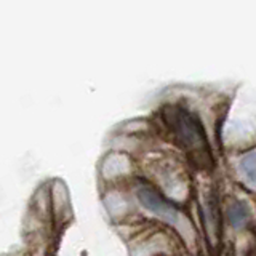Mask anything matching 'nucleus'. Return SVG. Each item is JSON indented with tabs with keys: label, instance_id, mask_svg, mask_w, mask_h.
I'll return each instance as SVG.
<instances>
[{
	"label": "nucleus",
	"instance_id": "1",
	"mask_svg": "<svg viewBox=\"0 0 256 256\" xmlns=\"http://www.w3.org/2000/svg\"><path fill=\"white\" fill-rule=\"evenodd\" d=\"M138 198L146 210L160 216V218H164L170 222H174L178 220V212H176V208L170 202H166L160 194H157L156 190H152L149 188H142L138 192Z\"/></svg>",
	"mask_w": 256,
	"mask_h": 256
},
{
	"label": "nucleus",
	"instance_id": "2",
	"mask_svg": "<svg viewBox=\"0 0 256 256\" xmlns=\"http://www.w3.org/2000/svg\"><path fill=\"white\" fill-rule=\"evenodd\" d=\"M248 218H250V210L242 202H236L228 208V220L230 222V226H234L237 229L242 228L245 226Z\"/></svg>",
	"mask_w": 256,
	"mask_h": 256
},
{
	"label": "nucleus",
	"instance_id": "3",
	"mask_svg": "<svg viewBox=\"0 0 256 256\" xmlns=\"http://www.w3.org/2000/svg\"><path fill=\"white\" fill-rule=\"evenodd\" d=\"M240 170L248 181L256 184V152H250L240 160Z\"/></svg>",
	"mask_w": 256,
	"mask_h": 256
}]
</instances>
